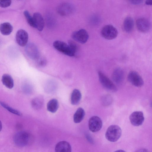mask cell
Returning a JSON list of instances; mask_svg holds the SVG:
<instances>
[{
  "instance_id": "obj_1",
  "label": "cell",
  "mask_w": 152,
  "mask_h": 152,
  "mask_svg": "<svg viewBox=\"0 0 152 152\" xmlns=\"http://www.w3.org/2000/svg\"><path fill=\"white\" fill-rule=\"evenodd\" d=\"M121 133V128L117 125H113L108 127L106 132L105 136L108 140L111 142H115L120 138Z\"/></svg>"
},
{
  "instance_id": "obj_2",
  "label": "cell",
  "mask_w": 152,
  "mask_h": 152,
  "mask_svg": "<svg viewBox=\"0 0 152 152\" xmlns=\"http://www.w3.org/2000/svg\"><path fill=\"white\" fill-rule=\"evenodd\" d=\"M29 136L26 132L20 131L16 133L14 135L13 141L15 144L17 146L23 147L28 143Z\"/></svg>"
},
{
  "instance_id": "obj_3",
  "label": "cell",
  "mask_w": 152,
  "mask_h": 152,
  "mask_svg": "<svg viewBox=\"0 0 152 152\" xmlns=\"http://www.w3.org/2000/svg\"><path fill=\"white\" fill-rule=\"evenodd\" d=\"M54 47L57 50L69 56H74L75 54L68 44L60 40L55 41L53 44Z\"/></svg>"
},
{
  "instance_id": "obj_4",
  "label": "cell",
  "mask_w": 152,
  "mask_h": 152,
  "mask_svg": "<svg viewBox=\"0 0 152 152\" xmlns=\"http://www.w3.org/2000/svg\"><path fill=\"white\" fill-rule=\"evenodd\" d=\"M102 36L108 40H111L115 38L118 35L117 29L111 25L104 26L101 31Z\"/></svg>"
},
{
  "instance_id": "obj_5",
  "label": "cell",
  "mask_w": 152,
  "mask_h": 152,
  "mask_svg": "<svg viewBox=\"0 0 152 152\" xmlns=\"http://www.w3.org/2000/svg\"><path fill=\"white\" fill-rule=\"evenodd\" d=\"M99 81L102 86L108 90L116 91L117 88L113 83L101 71L98 72Z\"/></svg>"
},
{
  "instance_id": "obj_6",
  "label": "cell",
  "mask_w": 152,
  "mask_h": 152,
  "mask_svg": "<svg viewBox=\"0 0 152 152\" xmlns=\"http://www.w3.org/2000/svg\"><path fill=\"white\" fill-rule=\"evenodd\" d=\"M71 36L74 40L81 44L86 43L89 38L87 31L84 29L74 32L72 34Z\"/></svg>"
},
{
  "instance_id": "obj_7",
  "label": "cell",
  "mask_w": 152,
  "mask_h": 152,
  "mask_svg": "<svg viewBox=\"0 0 152 152\" xmlns=\"http://www.w3.org/2000/svg\"><path fill=\"white\" fill-rule=\"evenodd\" d=\"M129 81L132 85L137 87H141L144 84V81L141 76L136 72L132 71L127 76Z\"/></svg>"
},
{
  "instance_id": "obj_8",
  "label": "cell",
  "mask_w": 152,
  "mask_h": 152,
  "mask_svg": "<svg viewBox=\"0 0 152 152\" xmlns=\"http://www.w3.org/2000/svg\"><path fill=\"white\" fill-rule=\"evenodd\" d=\"M102 126V122L99 117L94 116L91 117L88 121V127L92 132H95L99 131Z\"/></svg>"
},
{
  "instance_id": "obj_9",
  "label": "cell",
  "mask_w": 152,
  "mask_h": 152,
  "mask_svg": "<svg viewBox=\"0 0 152 152\" xmlns=\"http://www.w3.org/2000/svg\"><path fill=\"white\" fill-rule=\"evenodd\" d=\"M144 119L143 113L141 111H134L129 116L130 122L134 126H138L141 125L144 121Z\"/></svg>"
},
{
  "instance_id": "obj_10",
  "label": "cell",
  "mask_w": 152,
  "mask_h": 152,
  "mask_svg": "<svg viewBox=\"0 0 152 152\" xmlns=\"http://www.w3.org/2000/svg\"><path fill=\"white\" fill-rule=\"evenodd\" d=\"M28 33L23 29H19L16 33L15 38L16 42L21 46H26L28 43Z\"/></svg>"
},
{
  "instance_id": "obj_11",
  "label": "cell",
  "mask_w": 152,
  "mask_h": 152,
  "mask_svg": "<svg viewBox=\"0 0 152 152\" xmlns=\"http://www.w3.org/2000/svg\"><path fill=\"white\" fill-rule=\"evenodd\" d=\"M26 45V51L28 56L33 59H37L40 57L38 50L36 45L32 43Z\"/></svg>"
},
{
  "instance_id": "obj_12",
  "label": "cell",
  "mask_w": 152,
  "mask_h": 152,
  "mask_svg": "<svg viewBox=\"0 0 152 152\" xmlns=\"http://www.w3.org/2000/svg\"><path fill=\"white\" fill-rule=\"evenodd\" d=\"M136 25L137 28L142 32H146L148 31L150 27L149 21L145 18H140L136 20Z\"/></svg>"
},
{
  "instance_id": "obj_13",
  "label": "cell",
  "mask_w": 152,
  "mask_h": 152,
  "mask_svg": "<svg viewBox=\"0 0 152 152\" xmlns=\"http://www.w3.org/2000/svg\"><path fill=\"white\" fill-rule=\"evenodd\" d=\"M33 18L35 26V28L39 31H42L44 27V20L42 15L39 12L34 13Z\"/></svg>"
},
{
  "instance_id": "obj_14",
  "label": "cell",
  "mask_w": 152,
  "mask_h": 152,
  "mask_svg": "<svg viewBox=\"0 0 152 152\" xmlns=\"http://www.w3.org/2000/svg\"><path fill=\"white\" fill-rule=\"evenodd\" d=\"M72 148L70 144L65 141L58 143L55 148V152H71Z\"/></svg>"
},
{
  "instance_id": "obj_15",
  "label": "cell",
  "mask_w": 152,
  "mask_h": 152,
  "mask_svg": "<svg viewBox=\"0 0 152 152\" xmlns=\"http://www.w3.org/2000/svg\"><path fill=\"white\" fill-rule=\"evenodd\" d=\"M1 81L3 84L8 88L12 89L13 87V80L11 76L8 74H5L2 75Z\"/></svg>"
},
{
  "instance_id": "obj_16",
  "label": "cell",
  "mask_w": 152,
  "mask_h": 152,
  "mask_svg": "<svg viewBox=\"0 0 152 152\" xmlns=\"http://www.w3.org/2000/svg\"><path fill=\"white\" fill-rule=\"evenodd\" d=\"M81 97V94L79 90L76 89H74L71 95V103L73 105L77 104L80 101Z\"/></svg>"
},
{
  "instance_id": "obj_17",
  "label": "cell",
  "mask_w": 152,
  "mask_h": 152,
  "mask_svg": "<svg viewBox=\"0 0 152 152\" xmlns=\"http://www.w3.org/2000/svg\"><path fill=\"white\" fill-rule=\"evenodd\" d=\"M12 30L13 27L9 23H4L0 25V32L4 35H8L10 34Z\"/></svg>"
},
{
  "instance_id": "obj_18",
  "label": "cell",
  "mask_w": 152,
  "mask_h": 152,
  "mask_svg": "<svg viewBox=\"0 0 152 152\" xmlns=\"http://www.w3.org/2000/svg\"><path fill=\"white\" fill-rule=\"evenodd\" d=\"M134 22L132 18L130 17H126L124 22L123 26L124 30L127 32H131L133 30Z\"/></svg>"
},
{
  "instance_id": "obj_19",
  "label": "cell",
  "mask_w": 152,
  "mask_h": 152,
  "mask_svg": "<svg viewBox=\"0 0 152 152\" xmlns=\"http://www.w3.org/2000/svg\"><path fill=\"white\" fill-rule=\"evenodd\" d=\"M113 79L115 83H119L123 80L124 73L122 69L120 68L116 69L114 71L113 74Z\"/></svg>"
},
{
  "instance_id": "obj_20",
  "label": "cell",
  "mask_w": 152,
  "mask_h": 152,
  "mask_svg": "<svg viewBox=\"0 0 152 152\" xmlns=\"http://www.w3.org/2000/svg\"><path fill=\"white\" fill-rule=\"evenodd\" d=\"M85 115V112L81 107L77 109L73 116V121L76 123L80 122L83 119Z\"/></svg>"
},
{
  "instance_id": "obj_21",
  "label": "cell",
  "mask_w": 152,
  "mask_h": 152,
  "mask_svg": "<svg viewBox=\"0 0 152 152\" xmlns=\"http://www.w3.org/2000/svg\"><path fill=\"white\" fill-rule=\"evenodd\" d=\"M58 102L57 100L53 99L50 100L48 103L47 109L50 112L54 113L58 109Z\"/></svg>"
},
{
  "instance_id": "obj_22",
  "label": "cell",
  "mask_w": 152,
  "mask_h": 152,
  "mask_svg": "<svg viewBox=\"0 0 152 152\" xmlns=\"http://www.w3.org/2000/svg\"><path fill=\"white\" fill-rule=\"evenodd\" d=\"M43 100L41 97H37L33 99L31 101V105L35 109L41 108L43 105Z\"/></svg>"
},
{
  "instance_id": "obj_23",
  "label": "cell",
  "mask_w": 152,
  "mask_h": 152,
  "mask_svg": "<svg viewBox=\"0 0 152 152\" xmlns=\"http://www.w3.org/2000/svg\"><path fill=\"white\" fill-rule=\"evenodd\" d=\"M71 5L63 4L60 7L58 11L62 15H66L71 12Z\"/></svg>"
},
{
  "instance_id": "obj_24",
  "label": "cell",
  "mask_w": 152,
  "mask_h": 152,
  "mask_svg": "<svg viewBox=\"0 0 152 152\" xmlns=\"http://www.w3.org/2000/svg\"><path fill=\"white\" fill-rule=\"evenodd\" d=\"M0 104L2 107L11 113L18 116L22 115V113L20 111L12 107L6 103L1 102Z\"/></svg>"
},
{
  "instance_id": "obj_25",
  "label": "cell",
  "mask_w": 152,
  "mask_h": 152,
  "mask_svg": "<svg viewBox=\"0 0 152 152\" xmlns=\"http://www.w3.org/2000/svg\"><path fill=\"white\" fill-rule=\"evenodd\" d=\"M23 13L28 23L31 26L35 28L33 17L31 16L29 12L27 10L25 11Z\"/></svg>"
},
{
  "instance_id": "obj_26",
  "label": "cell",
  "mask_w": 152,
  "mask_h": 152,
  "mask_svg": "<svg viewBox=\"0 0 152 152\" xmlns=\"http://www.w3.org/2000/svg\"><path fill=\"white\" fill-rule=\"evenodd\" d=\"M68 44L75 55L78 50V48L77 45L76 43L72 40L69 41Z\"/></svg>"
},
{
  "instance_id": "obj_27",
  "label": "cell",
  "mask_w": 152,
  "mask_h": 152,
  "mask_svg": "<svg viewBox=\"0 0 152 152\" xmlns=\"http://www.w3.org/2000/svg\"><path fill=\"white\" fill-rule=\"evenodd\" d=\"M11 4V0H0V7L5 8L7 7L10 6Z\"/></svg>"
},
{
  "instance_id": "obj_28",
  "label": "cell",
  "mask_w": 152,
  "mask_h": 152,
  "mask_svg": "<svg viewBox=\"0 0 152 152\" xmlns=\"http://www.w3.org/2000/svg\"><path fill=\"white\" fill-rule=\"evenodd\" d=\"M38 66H44L46 64V61L45 59L44 58H41L40 57L37 60Z\"/></svg>"
},
{
  "instance_id": "obj_29",
  "label": "cell",
  "mask_w": 152,
  "mask_h": 152,
  "mask_svg": "<svg viewBox=\"0 0 152 152\" xmlns=\"http://www.w3.org/2000/svg\"><path fill=\"white\" fill-rule=\"evenodd\" d=\"M130 2L133 4H138L142 3L143 1L142 0H132L130 1Z\"/></svg>"
},
{
  "instance_id": "obj_30",
  "label": "cell",
  "mask_w": 152,
  "mask_h": 152,
  "mask_svg": "<svg viewBox=\"0 0 152 152\" xmlns=\"http://www.w3.org/2000/svg\"><path fill=\"white\" fill-rule=\"evenodd\" d=\"M135 152H149L146 149L144 148L139 149L137 150Z\"/></svg>"
},
{
  "instance_id": "obj_31",
  "label": "cell",
  "mask_w": 152,
  "mask_h": 152,
  "mask_svg": "<svg viewBox=\"0 0 152 152\" xmlns=\"http://www.w3.org/2000/svg\"><path fill=\"white\" fill-rule=\"evenodd\" d=\"M145 4L148 5H151L152 4V0H147L145 2Z\"/></svg>"
},
{
  "instance_id": "obj_32",
  "label": "cell",
  "mask_w": 152,
  "mask_h": 152,
  "mask_svg": "<svg viewBox=\"0 0 152 152\" xmlns=\"http://www.w3.org/2000/svg\"><path fill=\"white\" fill-rule=\"evenodd\" d=\"M114 152H126L124 151L121 150H118L115 151Z\"/></svg>"
},
{
  "instance_id": "obj_33",
  "label": "cell",
  "mask_w": 152,
  "mask_h": 152,
  "mask_svg": "<svg viewBox=\"0 0 152 152\" xmlns=\"http://www.w3.org/2000/svg\"><path fill=\"white\" fill-rule=\"evenodd\" d=\"M2 128V123L1 121L0 120V132L1 131Z\"/></svg>"
}]
</instances>
